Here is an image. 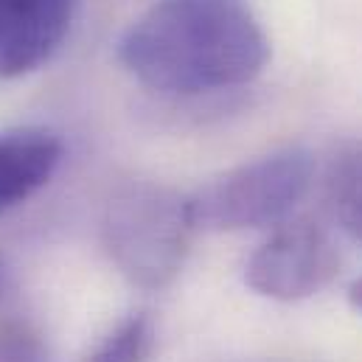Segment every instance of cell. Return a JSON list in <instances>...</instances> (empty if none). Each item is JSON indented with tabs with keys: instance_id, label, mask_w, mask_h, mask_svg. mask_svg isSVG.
I'll use <instances>...</instances> for the list:
<instances>
[{
	"instance_id": "obj_1",
	"label": "cell",
	"mask_w": 362,
	"mask_h": 362,
	"mask_svg": "<svg viewBox=\"0 0 362 362\" xmlns=\"http://www.w3.org/2000/svg\"><path fill=\"white\" fill-rule=\"evenodd\" d=\"M118 57L149 90L205 95L253 82L270 42L247 0H160L127 28Z\"/></svg>"
},
{
	"instance_id": "obj_2",
	"label": "cell",
	"mask_w": 362,
	"mask_h": 362,
	"mask_svg": "<svg viewBox=\"0 0 362 362\" xmlns=\"http://www.w3.org/2000/svg\"><path fill=\"white\" fill-rule=\"evenodd\" d=\"M194 230L188 197L155 182H132L115 191L101 219L112 264L141 289H160L175 281Z\"/></svg>"
},
{
	"instance_id": "obj_3",
	"label": "cell",
	"mask_w": 362,
	"mask_h": 362,
	"mask_svg": "<svg viewBox=\"0 0 362 362\" xmlns=\"http://www.w3.org/2000/svg\"><path fill=\"white\" fill-rule=\"evenodd\" d=\"M312 182V158L303 149H281L250 160L199 188L191 202L197 228L247 230L284 222Z\"/></svg>"
},
{
	"instance_id": "obj_4",
	"label": "cell",
	"mask_w": 362,
	"mask_h": 362,
	"mask_svg": "<svg viewBox=\"0 0 362 362\" xmlns=\"http://www.w3.org/2000/svg\"><path fill=\"white\" fill-rule=\"evenodd\" d=\"M337 270L340 250L332 233L312 219H292L250 256L245 281L264 298L292 303L326 289Z\"/></svg>"
},
{
	"instance_id": "obj_5",
	"label": "cell",
	"mask_w": 362,
	"mask_h": 362,
	"mask_svg": "<svg viewBox=\"0 0 362 362\" xmlns=\"http://www.w3.org/2000/svg\"><path fill=\"white\" fill-rule=\"evenodd\" d=\"M79 0H0V85L42 68L65 42Z\"/></svg>"
},
{
	"instance_id": "obj_6",
	"label": "cell",
	"mask_w": 362,
	"mask_h": 362,
	"mask_svg": "<svg viewBox=\"0 0 362 362\" xmlns=\"http://www.w3.org/2000/svg\"><path fill=\"white\" fill-rule=\"evenodd\" d=\"M62 141L42 127L0 132V214L34 197L62 163Z\"/></svg>"
},
{
	"instance_id": "obj_7",
	"label": "cell",
	"mask_w": 362,
	"mask_h": 362,
	"mask_svg": "<svg viewBox=\"0 0 362 362\" xmlns=\"http://www.w3.org/2000/svg\"><path fill=\"white\" fill-rule=\"evenodd\" d=\"M326 199L340 228L362 242V144L340 149L326 172Z\"/></svg>"
},
{
	"instance_id": "obj_8",
	"label": "cell",
	"mask_w": 362,
	"mask_h": 362,
	"mask_svg": "<svg viewBox=\"0 0 362 362\" xmlns=\"http://www.w3.org/2000/svg\"><path fill=\"white\" fill-rule=\"evenodd\" d=\"M155 349V326L146 315L121 320L82 362H146Z\"/></svg>"
},
{
	"instance_id": "obj_9",
	"label": "cell",
	"mask_w": 362,
	"mask_h": 362,
	"mask_svg": "<svg viewBox=\"0 0 362 362\" xmlns=\"http://www.w3.org/2000/svg\"><path fill=\"white\" fill-rule=\"evenodd\" d=\"M0 362H48V351L34 329L8 323L0 329Z\"/></svg>"
},
{
	"instance_id": "obj_10",
	"label": "cell",
	"mask_w": 362,
	"mask_h": 362,
	"mask_svg": "<svg viewBox=\"0 0 362 362\" xmlns=\"http://www.w3.org/2000/svg\"><path fill=\"white\" fill-rule=\"evenodd\" d=\"M349 298H351V303H354V309L362 312V278L360 281H354V286H351V292H349Z\"/></svg>"
},
{
	"instance_id": "obj_11",
	"label": "cell",
	"mask_w": 362,
	"mask_h": 362,
	"mask_svg": "<svg viewBox=\"0 0 362 362\" xmlns=\"http://www.w3.org/2000/svg\"><path fill=\"white\" fill-rule=\"evenodd\" d=\"M3 286H6V270H3V262H0V295H3Z\"/></svg>"
}]
</instances>
